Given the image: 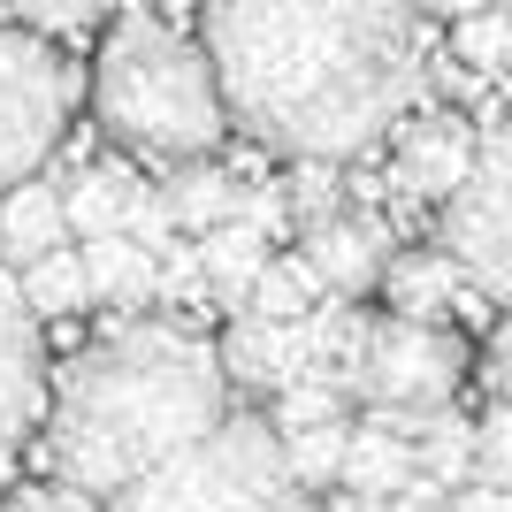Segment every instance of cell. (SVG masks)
Returning a JSON list of instances; mask_svg holds the SVG:
<instances>
[{
    "instance_id": "cell-2",
    "label": "cell",
    "mask_w": 512,
    "mask_h": 512,
    "mask_svg": "<svg viewBox=\"0 0 512 512\" xmlns=\"http://www.w3.org/2000/svg\"><path fill=\"white\" fill-rule=\"evenodd\" d=\"M222 413H230L222 352L192 321L130 314L46 383V459L69 490L115 497L146 467L199 444Z\"/></svg>"
},
{
    "instance_id": "cell-5",
    "label": "cell",
    "mask_w": 512,
    "mask_h": 512,
    "mask_svg": "<svg viewBox=\"0 0 512 512\" xmlns=\"http://www.w3.org/2000/svg\"><path fill=\"white\" fill-rule=\"evenodd\" d=\"M69 107H77V69L46 31L0 23V192L46 169L62 146Z\"/></svg>"
},
{
    "instance_id": "cell-6",
    "label": "cell",
    "mask_w": 512,
    "mask_h": 512,
    "mask_svg": "<svg viewBox=\"0 0 512 512\" xmlns=\"http://www.w3.org/2000/svg\"><path fill=\"white\" fill-rule=\"evenodd\" d=\"M444 253L467 276L474 299L512 306V123H497L474 146V169L444 199Z\"/></svg>"
},
{
    "instance_id": "cell-16",
    "label": "cell",
    "mask_w": 512,
    "mask_h": 512,
    "mask_svg": "<svg viewBox=\"0 0 512 512\" xmlns=\"http://www.w3.org/2000/svg\"><path fill=\"white\" fill-rule=\"evenodd\" d=\"M161 207H169V222L184 237H207V230H222L237 214V176L222 169V161H169V184H161Z\"/></svg>"
},
{
    "instance_id": "cell-24",
    "label": "cell",
    "mask_w": 512,
    "mask_h": 512,
    "mask_svg": "<svg viewBox=\"0 0 512 512\" xmlns=\"http://www.w3.org/2000/svg\"><path fill=\"white\" fill-rule=\"evenodd\" d=\"M321 421H344V390L337 383H314V375L283 383L276 406H268V428H276V436H299V428H321Z\"/></svg>"
},
{
    "instance_id": "cell-32",
    "label": "cell",
    "mask_w": 512,
    "mask_h": 512,
    "mask_svg": "<svg viewBox=\"0 0 512 512\" xmlns=\"http://www.w3.org/2000/svg\"><path fill=\"white\" fill-rule=\"evenodd\" d=\"M444 497H451V490H436V482H421V474H413L406 490L390 497V512H444Z\"/></svg>"
},
{
    "instance_id": "cell-10",
    "label": "cell",
    "mask_w": 512,
    "mask_h": 512,
    "mask_svg": "<svg viewBox=\"0 0 512 512\" xmlns=\"http://www.w3.org/2000/svg\"><path fill=\"white\" fill-rule=\"evenodd\" d=\"M299 260L321 276L329 299H367L375 276H383V260H390V230L375 214H329V222H306Z\"/></svg>"
},
{
    "instance_id": "cell-7",
    "label": "cell",
    "mask_w": 512,
    "mask_h": 512,
    "mask_svg": "<svg viewBox=\"0 0 512 512\" xmlns=\"http://www.w3.org/2000/svg\"><path fill=\"white\" fill-rule=\"evenodd\" d=\"M459 383H467V344L444 321H367L360 360H352V398L383 413H436L459 398Z\"/></svg>"
},
{
    "instance_id": "cell-34",
    "label": "cell",
    "mask_w": 512,
    "mask_h": 512,
    "mask_svg": "<svg viewBox=\"0 0 512 512\" xmlns=\"http://www.w3.org/2000/svg\"><path fill=\"white\" fill-rule=\"evenodd\" d=\"M428 8H444V16H474V8H490V0H428Z\"/></svg>"
},
{
    "instance_id": "cell-33",
    "label": "cell",
    "mask_w": 512,
    "mask_h": 512,
    "mask_svg": "<svg viewBox=\"0 0 512 512\" xmlns=\"http://www.w3.org/2000/svg\"><path fill=\"white\" fill-rule=\"evenodd\" d=\"M329 512H390V497H352V490H337V505Z\"/></svg>"
},
{
    "instance_id": "cell-30",
    "label": "cell",
    "mask_w": 512,
    "mask_h": 512,
    "mask_svg": "<svg viewBox=\"0 0 512 512\" xmlns=\"http://www.w3.org/2000/svg\"><path fill=\"white\" fill-rule=\"evenodd\" d=\"M8 512H100V497L69 490V482H46V490H23V497H8Z\"/></svg>"
},
{
    "instance_id": "cell-14",
    "label": "cell",
    "mask_w": 512,
    "mask_h": 512,
    "mask_svg": "<svg viewBox=\"0 0 512 512\" xmlns=\"http://www.w3.org/2000/svg\"><path fill=\"white\" fill-rule=\"evenodd\" d=\"M85 253V283H92V306H115V314H146L153 291H161V260L146 253V245H130L123 230L115 237H85L77 245Z\"/></svg>"
},
{
    "instance_id": "cell-3",
    "label": "cell",
    "mask_w": 512,
    "mask_h": 512,
    "mask_svg": "<svg viewBox=\"0 0 512 512\" xmlns=\"http://www.w3.org/2000/svg\"><path fill=\"white\" fill-rule=\"evenodd\" d=\"M92 115L107 138H123L130 153H153V161H199L230 130L207 46H192L176 23L146 16V8H123L115 31L100 39Z\"/></svg>"
},
{
    "instance_id": "cell-17",
    "label": "cell",
    "mask_w": 512,
    "mask_h": 512,
    "mask_svg": "<svg viewBox=\"0 0 512 512\" xmlns=\"http://www.w3.org/2000/svg\"><path fill=\"white\" fill-rule=\"evenodd\" d=\"M130 192H138V176H130L123 161H92V169H77V176L62 184V222H69V237H77V245H85V237H115V230H123Z\"/></svg>"
},
{
    "instance_id": "cell-22",
    "label": "cell",
    "mask_w": 512,
    "mask_h": 512,
    "mask_svg": "<svg viewBox=\"0 0 512 512\" xmlns=\"http://www.w3.org/2000/svg\"><path fill=\"white\" fill-rule=\"evenodd\" d=\"M451 54H459L467 77H512V0H490V8L459 16Z\"/></svg>"
},
{
    "instance_id": "cell-12",
    "label": "cell",
    "mask_w": 512,
    "mask_h": 512,
    "mask_svg": "<svg viewBox=\"0 0 512 512\" xmlns=\"http://www.w3.org/2000/svg\"><path fill=\"white\" fill-rule=\"evenodd\" d=\"M214 352H222V375H230L237 390H260V398H276L283 383H299V375H306V352H299V329H291V321L237 314L230 337L214 344Z\"/></svg>"
},
{
    "instance_id": "cell-21",
    "label": "cell",
    "mask_w": 512,
    "mask_h": 512,
    "mask_svg": "<svg viewBox=\"0 0 512 512\" xmlns=\"http://www.w3.org/2000/svg\"><path fill=\"white\" fill-rule=\"evenodd\" d=\"M321 299H329V291H321V276L299 253H268V268H260L253 291H245V314L253 321H306Z\"/></svg>"
},
{
    "instance_id": "cell-27",
    "label": "cell",
    "mask_w": 512,
    "mask_h": 512,
    "mask_svg": "<svg viewBox=\"0 0 512 512\" xmlns=\"http://www.w3.org/2000/svg\"><path fill=\"white\" fill-rule=\"evenodd\" d=\"M474 482L512 490V398H497V406L474 421Z\"/></svg>"
},
{
    "instance_id": "cell-31",
    "label": "cell",
    "mask_w": 512,
    "mask_h": 512,
    "mask_svg": "<svg viewBox=\"0 0 512 512\" xmlns=\"http://www.w3.org/2000/svg\"><path fill=\"white\" fill-rule=\"evenodd\" d=\"M444 512H512V490H497V482H459V490L444 497Z\"/></svg>"
},
{
    "instance_id": "cell-15",
    "label": "cell",
    "mask_w": 512,
    "mask_h": 512,
    "mask_svg": "<svg viewBox=\"0 0 512 512\" xmlns=\"http://www.w3.org/2000/svg\"><path fill=\"white\" fill-rule=\"evenodd\" d=\"M69 245V222H62V184H46V176H23L0 192V260L8 268H31L39 253Z\"/></svg>"
},
{
    "instance_id": "cell-19",
    "label": "cell",
    "mask_w": 512,
    "mask_h": 512,
    "mask_svg": "<svg viewBox=\"0 0 512 512\" xmlns=\"http://www.w3.org/2000/svg\"><path fill=\"white\" fill-rule=\"evenodd\" d=\"M413 467H421V482H436V490H459V482H474V421L467 413H421V428H413Z\"/></svg>"
},
{
    "instance_id": "cell-35",
    "label": "cell",
    "mask_w": 512,
    "mask_h": 512,
    "mask_svg": "<svg viewBox=\"0 0 512 512\" xmlns=\"http://www.w3.org/2000/svg\"><path fill=\"white\" fill-rule=\"evenodd\" d=\"M207 8H222V0H207Z\"/></svg>"
},
{
    "instance_id": "cell-26",
    "label": "cell",
    "mask_w": 512,
    "mask_h": 512,
    "mask_svg": "<svg viewBox=\"0 0 512 512\" xmlns=\"http://www.w3.org/2000/svg\"><path fill=\"white\" fill-rule=\"evenodd\" d=\"M115 0H0V23H23V31H85V23H100Z\"/></svg>"
},
{
    "instance_id": "cell-18",
    "label": "cell",
    "mask_w": 512,
    "mask_h": 512,
    "mask_svg": "<svg viewBox=\"0 0 512 512\" xmlns=\"http://www.w3.org/2000/svg\"><path fill=\"white\" fill-rule=\"evenodd\" d=\"M268 268V237L245 230V222H222V230L199 237V276H207V299L237 306L245 314V291H253V276Z\"/></svg>"
},
{
    "instance_id": "cell-13",
    "label": "cell",
    "mask_w": 512,
    "mask_h": 512,
    "mask_svg": "<svg viewBox=\"0 0 512 512\" xmlns=\"http://www.w3.org/2000/svg\"><path fill=\"white\" fill-rule=\"evenodd\" d=\"M375 291H383V306L398 321H451L459 306L474 299L467 276L451 268V253L436 245V253H390L383 276H375Z\"/></svg>"
},
{
    "instance_id": "cell-20",
    "label": "cell",
    "mask_w": 512,
    "mask_h": 512,
    "mask_svg": "<svg viewBox=\"0 0 512 512\" xmlns=\"http://www.w3.org/2000/svg\"><path fill=\"white\" fill-rule=\"evenodd\" d=\"M16 299H23V314L39 321V314H85L92 306V283H85V253L77 245H54V253H39L31 268H23V283H16Z\"/></svg>"
},
{
    "instance_id": "cell-11",
    "label": "cell",
    "mask_w": 512,
    "mask_h": 512,
    "mask_svg": "<svg viewBox=\"0 0 512 512\" xmlns=\"http://www.w3.org/2000/svg\"><path fill=\"white\" fill-rule=\"evenodd\" d=\"M413 428H421V413L367 406V421H352L337 490H352V497H398L413 474H421V467H413Z\"/></svg>"
},
{
    "instance_id": "cell-29",
    "label": "cell",
    "mask_w": 512,
    "mask_h": 512,
    "mask_svg": "<svg viewBox=\"0 0 512 512\" xmlns=\"http://www.w3.org/2000/svg\"><path fill=\"white\" fill-rule=\"evenodd\" d=\"M482 383H490L497 398H512V306H505V321L490 329V344H482Z\"/></svg>"
},
{
    "instance_id": "cell-1",
    "label": "cell",
    "mask_w": 512,
    "mask_h": 512,
    "mask_svg": "<svg viewBox=\"0 0 512 512\" xmlns=\"http://www.w3.org/2000/svg\"><path fill=\"white\" fill-rule=\"evenodd\" d=\"M207 62L230 123L291 161H352L428 85L421 0H222Z\"/></svg>"
},
{
    "instance_id": "cell-25",
    "label": "cell",
    "mask_w": 512,
    "mask_h": 512,
    "mask_svg": "<svg viewBox=\"0 0 512 512\" xmlns=\"http://www.w3.org/2000/svg\"><path fill=\"white\" fill-rule=\"evenodd\" d=\"M283 199H291V222H329V214H344V169L337 161H291Z\"/></svg>"
},
{
    "instance_id": "cell-23",
    "label": "cell",
    "mask_w": 512,
    "mask_h": 512,
    "mask_svg": "<svg viewBox=\"0 0 512 512\" xmlns=\"http://www.w3.org/2000/svg\"><path fill=\"white\" fill-rule=\"evenodd\" d=\"M344 444H352V421H321V428H299V436H283V467L299 474V490H337L344 474Z\"/></svg>"
},
{
    "instance_id": "cell-4",
    "label": "cell",
    "mask_w": 512,
    "mask_h": 512,
    "mask_svg": "<svg viewBox=\"0 0 512 512\" xmlns=\"http://www.w3.org/2000/svg\"><path fill=\"white\" fill-rule=\"evenodd\" d=\"M107 512H314V497L283 467V436L268 428V413L230 406L199 444L115 490Z\"/></svg>"
},
{
    "instance_id": "cell-9",
    "label": "cell",
    "mask_w": 512,
    "mask_h": 512,
    "mask_svg": "<svg viewBox=\"0 0 512 512\" xmlns=\"http://www.w3.org/2000/svg\"><path fill=\"white\" fill-rule=\"evenodd\" d=\"M474 138L459 115H421V123L398 130V153H390V184H398V199H436L444 207L451 192H459V176L474 169Z\"/></svg>"
},
{
    "instance_id": "cell-8",
    "label": "cell",
    "mask_w": 512,
    "mask_h": 512,
    "mask_svg": "<svg viewBox=\"0 0 512 512\" xmlns=\"http://www.w3.org/2000/svg\"><path fill=\"white\" fill-rule=\"evenodd\" d=\"M46 413V360H39V329L23 314L16 283H0V467L16 459V444L39 428Z\"/></svg>"
},
{
    "instance_id": "cell-28",
    "label": "cell",
    "mask_w": 512,
    "mask_h": 512,
    "mask_svg": "<svg viewBox=\"0 0 512 512\" xmlns=\"http://www.w3.org/2000/svg\"><path fill=\"white\" fill-rule=\"evenodd\" d=\"M123 237H130V245H146V253L161 260V253H169V245H176V237H184V230H176V222H169V207H161V192H146V184H138V192H130V207H123Z\"/></svg>"
}]
</instances>
